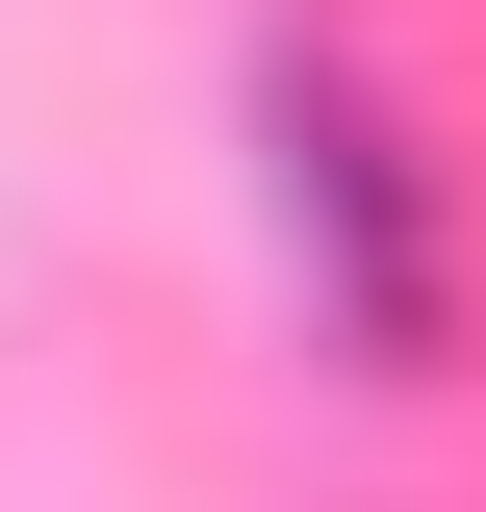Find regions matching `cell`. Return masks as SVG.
I'll return each instance as SVG.
<instances>
[{"mask_svg": "<svg viewBox=\"0 0 486 512\" xmlns=\"http://www.w3.org/2000/svg\"><path fill=\"white\" fill-rule=\"evenodd\" d=\"M256 231H282V308L333 384L461 359V180H435V128L384 103L359 26H256Z\"/></svg>", "mask_w": 486, "mask_h": 512, "instance_id": "obj_1", "label": "cell"}]
</instances>
